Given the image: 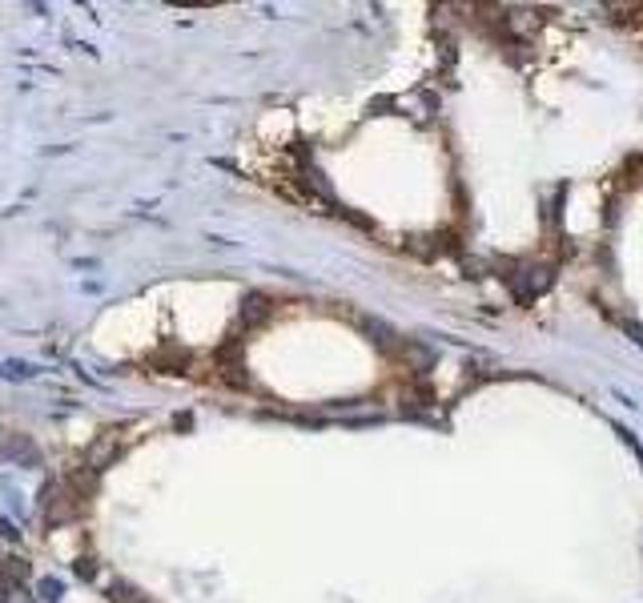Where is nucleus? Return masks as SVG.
<instances>
[{
	"label": "nucleus",
	"instance_id": "f257e3e1",
	"mask_svg": "<svg viewBox=\"0 0 643 603\" xmlns=\"http://www.w3.org/2000/svg\"><path fill=\"white\" fill-rule=\"evenodd\" d=\"M551 282H555V274H551L547 266H539V269H527V274H523V278L515 282L510 290H515V302H523V306H527V302H535L539 294L551 290Z\"/></svg>",
	"mask_w": 643,
	"mask_h": 603
},
{
	"label": "nucleus",
	"instance_id": "f03ea898",
	"mask_svg": "<svg viewBox=\"0 0 643 603\" xmlns=\"http://www.w3.org/2000/svg\"><path fill=\"white\" fill-rule=\"evenodd\" d=\"M358 326H362L366 334H374V342H378V346H382V350H390V346H394V342H398V334H394L390 326L374 322V318H358Z\"/></svg>",
	"mask_w": 643,
	"mask_h": 603
},
{
	"label": "nucleus",
	"instance_id": "7ed1b4c3",
	"mask_svg": "<svg viewBox=\"0 0 643 603\" xmlns=\"http://www.w3.org/2000/svg\"><path fill=\"white\" fill-rule=\"evenodd\" d=\"M262 314H269V302L266 298H245V318H250V322H254V318H262Z\"/></svg>",
	"mask_w": 643,
	"mask_h": 603
},
{
	"label": "nucleus",
	"instance_id": "20e7f679",
	"mask_svg": "<svg viewBox=\"0 0 643 603\" xmlns=\"http://www.w3.org/2000/svg\"><path fill=\"white\" fill-rule=\"evenodd\" d=\"M623 330H627V334H632L635 342L643 346V326H639V322H623Z\"/></svg>",
	"mask_w": 643,
	"mask_h": 603
}]
</instances>
